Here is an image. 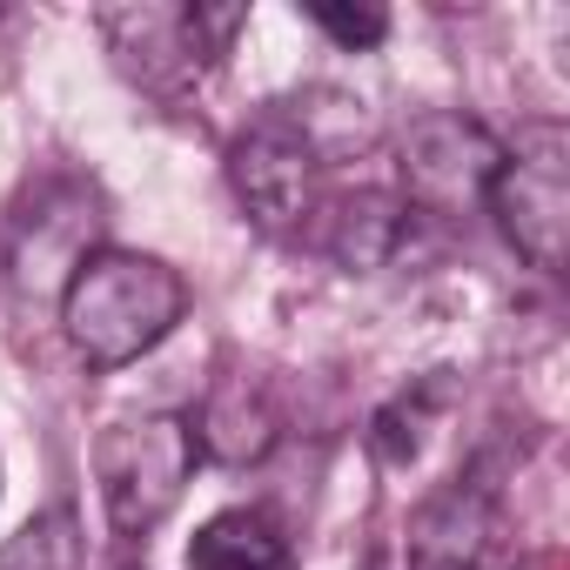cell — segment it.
I'll use <instances>...</instances> for the list:
<instances>
[{
  "instance_id": "277c9868",
  "label": "cell",
  "mask_w": 570,
  "mask_h": 570,
  "mask_svg": "<svg viewBox=\"0 0 570 570\" xmlns=\"http://www.w3.org/2000/svg\"><path fill=\"white\" fill-rule=\"evenodd\" d=\"M195 463H202V450H195V423L188 416H128V423L101 430L95 476H101L108 523L121 537H148L181 503Z\"/></svg>"
},
{
  "instance_id": "6da1fadb",
  "label": "cell",
  "mask_w": 570,
  "mask_h": 570,
  "mask_svg": "<svg viewBox=\"0 0 570 570\" xmlns=\"http://www.w3.org/2000/svg\"><path fill=\"white\" fill-rule=\"evenodd\" d=\"M188 309L181 275L161 255L135 248H95L61 289V330L95 370H121L148 356Z\"/></svg>"
},
{
  "instance_id": "4fadbf2b",
  "label": "cell",
  "mask_w": 570,
  "mask_h": 570,
  "mask_svg": "<svg viewBox=\"0 0 570 570\" xmlns=\"http://www.w3.org/2000/svg\"><path fill=\"white\" fill-rule=\"evenodd\" d=\"M436 403H443V383H416V390H403V396L376 416V436H370V443H376V456H383V463H396V470H403V463H416V450H423V423H430V410H436Z\"/></svg>"
},
{
  "instance_id": "5b68a950",
  "label": "cell",
  "mask_w": 570,
  "mask_h": 570,
  "mask_svg": "<svg viewBox=\"0 0 570 570\" xmlns=\"http://www.w3.org/2000/svg\"><path fill=\"white\" fill-rule=\"evenodd\" d=\"M228 181H235V202L248 208L255 228L296 235L323 208V148L303 128V115L268 108L228 141Z\"/></svg>"
},
{
  "instance_id": "8992f818",
  "label": "cell",
  "mask_w": 570,
  "mask_h": 570,
  "mask_svg": "<svg viewBox=\"0 0 570 570\" xmlns=\"http://www.w3.org/2000/svg\"><path fill=\"white\" fill-rule=\"evenodd\" d=\"M497 161H503V141H497L483 121L436 108V115H416V121L403 128V161H396V168H403V195H410L416 208L456 215V208H470V202L490 195Z\"/></svg>"
},
{
  "instance_id": "8fae6325",
  "label": "cell",
  "mask_w": 570,
  "mask_h": 570,
  "mask_svg": "<svg viewBox=\"0 0 570 570\" xmlns=\"http://www.w3.org/2000/svg\"><path fill=\"white\" fill-rule=\"evenodd\" d=\"M81 563H88V537L75 510H41L0 543V570H81Z\"/></svg>"
},
{
  "instance_id": "7c38bea8",
  "label": "cell",
  "mask_w": 570,
  "mask_h": 570,
  "mask_svg": "<svg viewBox=\"0 0 570 570\" xmlns=\"http://www.w3.org/2000/svg\"><path fill=\"white\" fill-rule=\"evenodd\" d=\"M403 215H410V202H390V195H356V202H343V215H336V255H343L350 268L383 262V255L396 248V235H403Z\"/></svg>"
},
{
  "instance_id": "52a82bcc",
  "label": "cell",
  "mask_w": 570,
  "mask_h": 570,
  "mask_svg": "<svg viewBox=\"0 0 570 570\" xmlns=\"http://www.w3.org/2000/svg\"><path fill=\"white\" fill-rule=\"evenodd\" d=\"M410 570H517L497 503L476 483L443 490L410 523Z\"/></svg>"
},
{
  "instance_id": "3957f363",
  "label": "cell",
  "mask_w": 570,
  "mask_h": 570,
  "mask_svg": "<svg viewBox=\"0 0 570 570\" xmlns=\"http://www.w3.org/2000/svg\"><path fill=\"white\" fill-rule=\"evenodd\" d=\"M483 202H490L503 242L530 268L563 275V255H570V128L523 121L517 141H503V161H497Z\"/></svg>"
},
{
  "instance_id": "5bb4252c",
  "label": "cell",
  "mask_w": 570,
  "mask_h": 570,
  "mask_svg": "<svg viewBox=\"0 0 570 570\" xmlns=\"http://www.w3.org/2000/svg\"><path fill=\"white\" fill-rule=\"evenodd\" d=\"M309 21L330 35V41H343L350 55H363V48H376L383 35H390V14L383 8H370V0H309Z\"/></svg>"
},
{
  "instance_id": "9c48e42d",
  "label": "cell",
  "mask_w": 570,
  "mask_h": 570,
  "mask_svg": "<svg viewBox=\"0 0 570 570\" xmlns=\"http://www.w3.org/2000/svg\"><path fill=\"white\" fill-rule=\"evenodd\" d=\"M188 570H296V550L268 510H222L195 530Z\"/></svg>"
},
{
  "instance_id": "30bf717a",
  "label": "cell",
  "mask_w": 570,
  "mask_h": 570,
  "mask_svg": "<svg viewBox=\"0 0 570 570\" xmlns=\"http://www.w3.org/2000/svg\"><path fill=\"white\" fill-rule=\"evenodd\" d=\"M188 423H195V450H208L222 463H255L275 443V410H268L262 383H248V376L222 383L202 403V416H188Z\"/></svg>"
},
{
  "instance_id": "7a4b0ae2",
  "label": "cell",
  "mask_w": 570,
  "mask_h": 570,
  "mask_svg": "<svg viewBox=\"0 0 570 570\" xmlns=\"http://www.w3.org/2000/svg\"><path fill=\"white\" fill-rule=\"evenodd\" d=\"M242 8H208V0H141V8H101L95 28L115 55V68L148 95L195 88L242 35Z\"/></svg>"
},
{
  "instance_id": "ba28073f",
  "label": "cell",
  "mask_w": 570,
  "mask_h": 570,
  "mask_svg": "<svg viewBox=\"0 0 570 570\" xmlns=\"http://www.w3.org/2000/svg\"><path fill=\"white\" fill-rule=\"evenodd\" d=\"M95 255V215L81 195H68L55 208V188H41L21 222H14V282L21 289H48V268H55V289H68V275Z\"/></svg>"
}]
</instances>
